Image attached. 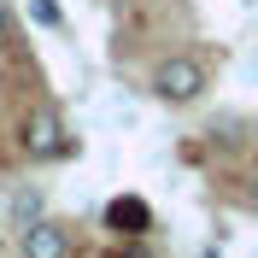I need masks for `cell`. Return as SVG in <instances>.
Wrapping results in <instances>:
<instances>
[{
    "label": "cell",
    "mask_w": 258,
    "mask_h": 258,
    "mask_svg": "<svg viewBox=\"0 0 258 258\" xmlns=\"http://www.w3.org/2000/svg\"><path fill=\"white\" fill-rule=\"evenodd\" d=\"M147 88H153L164 106H200L206 88H211V77H206V64L194 59V53H170V59L153 64V82H147Z\"/></svg>",
    "instance_id": "1"
},
{
    "label": "cell",
    "mask_w": 258,
    "mask_h": 258,
    "mask_svg": "<svg viewBox=\"0 0 258 258\" xmlns=\"http://www.w3.org/2000/svg\"><path fill=\"white\" fill-rule=\"evenodd\" d=\"M24 147H30L35 159H64V153H71V129H64V117L53 112V106L30 112V117H24Z\"/></svg>",
    "instance_id": "2"
},
{
    "label": "cell",
    "mask_w": 258,
    "mask_h": 258,
    "mask_svg": "<svg viewBox=\"0 0 258 258\" xmlns=\"http://www.w3.org/2000/svg\"><path fill=\"white\" fill-rule=\"evenodd\" d=\"M18 258H71V229L53 223V217L24 223L18 229Z\"/></svg>",
    "instance_id": "3"
},
{
    "label": "cell",
    "mask_w": 258,
    "mask_h": 258,
    "mask_svg": "<svg viewBox=\"0 0 258 258\" xmlns=\"http://www.w3.org/2000/svg\"><path fill=\"white\" fill-rule=\"evenodd\" d=\"M106 229H112L117 241H141L147 229H153V206H147L141 194H112L106 200Z\"/></svg>",
    "instance_id": "4"
},
{
    "label": "cell",
    "mask_w": 258,
    "mask_h": 258,
    "mask_svg": "<svg viewBox=\"0 0 258 258\" xmlns=\"http://www.w3.org/2000/svg\"><path fill=\"white\" fill-rule=\"evenodd\" d=\"M235 206H241V211H252V217H258V170H252V176H241V182H235Z\"/></svg>",
    "instance_id": "5"
},
{
    "label": "cell",
    "mask_w": 258,
    "mask_h": 258,
    "mask_svg": "<svg viewBox=\"0 0 258 258\" xmlns=\"http://www.w3.org/2000/svg\"><path fill=\"white\" fill-rule=\"evenodd\" d=\"M30 18H35V24H47V30H59V24H64L59 0H30Z\"/></svg>",
    "instance_id": "6"
},
{
    "label": "cell",
    "mask_w": 258,
    "mask_h": 258,
    "mask_svg": "<svg viewBox=\"0 0 258 258\" xmlns=\"http://www.w3.org/2000/svg\"><path fill=\"white\" fill-rule=\"evenodd\" d=\"M6 35H12V6L0 0V41H6Z\"/></svg>",
    "instance_id": "7"
}]
</instances>
